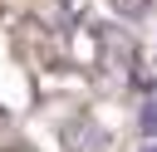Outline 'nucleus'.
<instances>
[{
	"mask_svg": "<svg viewBox=\"0 0 157 152\" xmlns=\"http://www.w3.org/2000/svg\"><path fill=\"white\" fill-rule=\"evenodd\" d=\"M142 132H147V137H157V103H147V108H142Z\"/></svg>",
	"mask_w": 157,
	"mask_h": 152,
	"instance_id": "1",
	"label": "nucleus"
},
{
	"mask_svg": "<svg viewBox=\"0 0 157 152\" xmlns=\"http://www.w3.org/2000/svg\"><path fill=\"white\" fill-rule=\"evenodd\" d=\"M142 152H157V142H147V147H142Z\"/></svg>",
	"mask_w": 157,
	"mask_h": 152,
	"instance_id": "2",
	"label": "nucleus"
}]
</instances>
